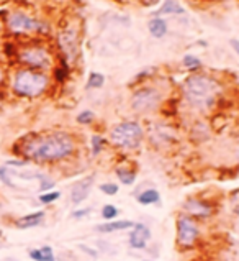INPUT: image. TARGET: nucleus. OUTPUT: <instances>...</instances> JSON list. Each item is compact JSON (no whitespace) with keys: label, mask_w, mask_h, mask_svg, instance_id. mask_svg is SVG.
I'll use <instances>...</instances> for the list:
<instances>
[{"label":"nucleus","mask_w":239,"mask_h":261,"mask_svg":"<svg viewBox=\"0 0 239 261\" xmlns=\"http://www.w3.org/2000/svg\"><path fill=\"white\" fill-rule=\"evenodd\" d=\"M13 151L26 161L57 163L76 153V140L67 132H46L21 138L13 145Z\"/></svg>","instance_id":"f257e3e1"},{"label":"nucleus","mask_w":239,"mask_h":261,"mask_svg":"<svg viewBox=\"0 0 239 261\" xmlns=\"http://www.w3.org/2000/svg\"><path fill=\"white\" fill-rule=\"evenodd\" d=\"M221 92V86L213 77L203 74H193L184 83V95L192 107L198 110H208L215 106L216 99Z\"/></svg>","instance_id":"f03ea898"},{"label":"nucleus","mask_w":239,"mask_h":261,"mask_svg":"<svg viewBox=\"0 0 239 261\" xmlns=\"http://www.w3.org/2000/svg\"><path fill=\"white\" fill-rule=\"evenodd\" d=\"M51 79L46 72L28 68L15 69L10 76V89L17 97L23 99H36L49 89Z\"/></svg>","instance_id":"7ed1b4c3"},{"label":"nucleus","mask_w":239,"mask_h":261,"mask_svg":"<svg viewBox=\"0 0 239 261\" xmlns=\"http://www.w3.org/2000/svg\"><path fill=\"white\" fill-rule=\"evenodd\" d=\"M15 59L21 68L35 69V71H43L46 72L48 69L53 68V55L51 51L41 43H26L17 48L15 53Z\"/></svg>","instance_id":"20e7f679"},{"label":"nucleus","mask_w":239,"mask_h":261,"mask_svg":"<svg viewBox=\"0 0 239 261\" xmlns=\"http://www.w3.org/2000/svg\"><path fill=\"white\" fill-rule=\"evenodd\" d=\"M7 32L13 36H29V35H44L48 33V25L38 18L32 17L26 12L13 10L5 18Z\"/></svg>","instance_id":"39448f33"},{"label":"nucleus","mask_w":239,"mask_h":261,"mask_svg":"<svg viewBox=\"0 0 239 261\" xmlns=\"http://www.w3.org/2000/svg\"><path fill=\"white\" fill-rule=\"evenodd\" d=\"M144 132L138 122H122L110 132V141L122 150H136L143 143Z\"/></svg>","instance_id":"423d86ee"},{"label":"nucleus","mask_w":239,"mask_h":261,"mask_svg":"<svg viewBox=\"0 0 239 261\" xmlns=\"http://www.w3.org/2000/svg\"><path fill=\"white\" fill-rule=\"evenodd\" d=\"M177 228V245L181 248H192L200 238V228L197 222L189 215H178L175 222Z\"/></svg>","instance_id":"0eeeda50"},{"label":"nucleus","mask_w":239,"mask_h":261,"mask_svg":"<svg viewBox=\"0 0 239 261\" xmlns=\"http://www.w3.org/2000/svg\"><path fill=\"white\" fill-rule=\"evenodd\" d=\"M161 103V94L156 91L153 87H144V89H139V91L134 92L133 99H131V107L133 110L141 112H151L154 110Z\"/></svg>","instance_id":"6e6552de"},{"label":"nucleus","mask_w":239,"mask_h":261,"mask_svg":"<svg viewBox=\"0 0 239 261\" xmlns=\"http://www.w3.org/2000/svg\"><path fill=\"white\" fill-rule=\"evenodd\" d=\"M57 44L67 63H74L79 56V35L74 28L67 27L57 35Z\"/></svg>","instance_id":"1a4fd4ad"},{"label":"nucleus","mask_w":239,"mask_h":261,"mask_svg":"<svg viewBox=\"0 0 239 261\" xmlns=\"http://www.w3.org/2000/svg\"><path fill=\"white\" fill-rule=\"evenodd\" d=\"M184 211H185V215H189L192 219H208L213 215V205L203 199L192 197L185 200Z\"/></svg>","instance_id":"9d476101"},{"label":"nucleus","mask_w":239,"mask_h":261,"mask_svg":"<svg viewBox=\"0 0 239 261\" xmlns=\"http://www.w3.org/2000/svg\"><path fill=\"white\" fill-rule=\"evenodd\" d=\"M149 240H151V228L146 223H134L128 237L130 247L133 250H144Z\"/></svg>","instance_id":"9b49d317"},{"label":"nucleus","mask_w":239,"mask_h":261,"mask_svg":"<svg viewBox=\"0 0 239 261\" xmlns=\"http://www.w3.org/2000/svg\"><path fill=\"white\" fill-rule=\"evenodd\" d=\"M94 179H95V176L92 174V176H87L84 179H79V181H76L72 184V188H71V202L74 205L82 204L88 197V194H91L92 186H94Z\"/></svg>","instance_id":"f8f14e48"},{"label":"nucleus","mask_w":239,"mask_h":261,"mask_svg":"<svg viewBox=\"0 0 239 261\" xmlns=\"http://www.w3.org/2000/svg\"><path fill=\"white\" fill-rule=\"evenodd\" d=\"M44 217H46V212L44 211H36L32 214H26V215H21L17 220H15V227L20 228V230H26V228H35L41 225L44 222Z\"/></svg>","instance_id":"ddd939ff"},{"label":"nucleus","mask_w":239,"mask_h":261,"mask_svg":"<svg viewBox=\"0 0 239 261\" xmlns=\"http://www.w3.org/2000/svg\"><path fill=\"white\" fill-rule=\"evenodd\" d=\"M133 225H134V222H131V220H110V222L97 225L95 232H99V233H115V232H123V230L133 228Z\"/></svg>","instance_id":"4468645a"},{"label":"nucleus","mask_w":239,"mask_h":261,"mask_svg":"<svg viewBox=\"0 0 239 261\" xmlns=\"http://www.w3.org/2000/svg\"><path fill=\"white\" fill-rule=\"evenodd\" d=\"M136 200L141 205H153V204H159L161 202V194L158 189L149 188L144 189L143 192H139L136 196Z\"/></svg>","instance_id":"2eb2a0df"},{"label":"nucleus","mask_w":239,"mask_h":261,"mask_svg":"<svg viewBox=\"0 0 239 261\" xmlns=\"http://www.w3.org/2000/svg\"><path fill=\"white\" fill-rule=\"evenodd\" d=\"M149 28V33H151L154 38H164L167 35V21L161 18V17H156L147 23Z\"/></svg>","instance_id":"dca6fc26"},{"label":"nucleus","mask_w":239,"mask_h":261,"mask_svg":"<svg viewBox=\"0 0 239 261\" xmlns=\"http://www.w3.org/2000/svg\"><path fill=\"white\" fill-rule=\"evenodd\" d=\"M182 13H185V9L177 0H164V4L158 10V15H182Z\"/></svg>","instance_id":"f3484780"},{"label":"nucleus","mask_w":239,"mask_h":261,"mask_svg":"<svg viewBox=\"0 0 239 261\" xmlns=\"http://www.w3.org/2000/svg\"><path fill=\"white\" fill-rule=\"evenodd\" d=\"M116 176L120 179V182L125 186H131L136 182V171L134 169H128V168H118L116 169Z\"/></svg>","instance_id":"a211bd4d"},{"label":"nucleus","mask_w":239,"mask_h":261,"mask_svg":"<svg viewBox=\"0 0 239 261\" xmlns=\"http://www.w3.org/2000/svg\"><path fill=\"white\" fill-rule=\"evenodd\" d=\"M0 182L5 184L7 188H12V189L18 188V186L12 181V169H10V166H7V165L0 166Z\"/></svg>","instance_id":"6ab92c4d"},{"label":"nucleus","mask_w":239,"mask_h":261,"mask_svg":"<svg viewBox=\"0 0 239 261\" xmlns=\"http://www.w3.org/2000/svg\"><path fill=\"white\" fill-rule=\"evenodd\" d=\"M61 199V192L59 191H48V192H41L40 194V197H38V200L41 204H44V205H49V204H54L56 200H59Z\"/></svg>","instance_id":"aec40b11"},{"label":"nucleus","mask_w":239,"mask_h":261,"mask_svg":"<svg viewBox=\"0 0 239 261\" xmlns=\"http://www.w3.org/2000/svg\"><path fill=\"white\" fill-rule=\"evenodd\" d=\"M67 77H69V66H67V63L63 59L61 64L54 68V79L57 83H64Z\"/></svg>","instance_id":"412c9836"},{"label":"nucleus","mask_w":239,"mask_h":261,"mask_svg":"<svg viewBox=\"0 0 239 261\" xmlns=\"http://www.w3.org/2000/svg\"><path fill=\"white\" fill-rule=\"evenodd\" d=\"M103 84H105V76L100 72H91L87 81V87L88 89H100Z\"/></svg>","instance_id":"4be33fe9"},{"label":"nucleus","mask_w":239,"mask_h":261,"mask_svg":"<svg viewBox=\"0 0 239 261\" xmlns=\"http://www.w3.org/2000/svg\"><path fill=\"white\" fill-rule=\"evenodd\" d=\"M102 219H105L107 222H110V220H115L116 217H118V214H120V211L116 208V205H113V204H105L102 207Z\"/></svg>","instance_id":"5701e85b"},{"label":"nucleus","mask_w":239,"mask_h":261,"mask_svg":"<svg viewBox=\"0 0 239 261\" xmlns=\"http://www.w3.org/2000/svg\"><path fill=\"white\" fill-rule=\"evenodd\" d=\"M184 66L189 71H197V69H200L201 68V61L197 58V56H193V55H187V56H184Z\"/></svg>","instance_id":"b1692460"},{"label":"nucleus","mask_w":239,"mask_h":261,"mask_svg":"<svg viewBox=\"0 0 239 261\" xmlns=\"http://www.w3.org/2000/svg\"><path fill=\"white\" fill-rule=\"evenodd\" d=\"M38 182H40V192H48V191H53V188L56 186V181L54 179H51L49 176L46 174H41L40 179H38Z\"/></svg>","instance_id":"393cba45"},{"label":"nucleus","mask_w":239,"mask_h":261,"mask_svg":"<svg viewBox=\"0 0 239 261\" xmlns=\"http://www.w3.org/2000/svg\"><path fill=\"white\" fill-rule=\"evenodd\" d=\"M105 138H102L99 135H94L92 137V154L97 156V154H100L102 150H103V146H105Z\"/></svg>","instance_id":"a878e982"},{"label":"nucleus","mask_w":239,"mask_h":261,"mask_svg":"<svg viewBox=\"0 0 239 261\" xmlns=\"http://www.w3.org/2000/svg\"><path fill=\"white\" fill-rule=\"evenodd\" d=\"M99 189H100V192L105 194V196H116L120 191L118 184H115V182H103V184H100Z\"/></svg>","instance_id":"bb28decb"},{"label":"nucleus","mask_w":239,"mask_h":261,"mask_svg":"<svg viewBox=\"0 0 239 261\" xmlns=\"http://www.w3.org/2000/svg\"><path fill=\"white\" fill-rule=\"evenodd\" d=\"M94 120H95V115L91 110H84L77 115V123H80V125H91Z\"/></svg>","instance_id":"cd10ccee"},{"label":"nucleus","mask_w":239,"mask_h":261,"mask_svg":"<svg viewBox=\"0 0 239 261\" xmlns=\"http://www.w3.org/2000/svg\"><path fill=\"white\" fill-rule=\"evenodd\" d=\"M43 256H44V261H56V255H54V250L49 247V245H44V247L40 248Z\"/></svg>","instance_id":"c85d7f7f"},{"label":"nucleus","mask_w":239,"mask_h":261,"mask_svg":"<svg viewBox=\"0 0 239 261\" xmlns=\"http://www.w3.org/2000/svg\"><path fill=\"white\" fill-rule=\"evenodd\" d=\"M92 212V208L91 207H85V208H79V211H74L72 214H71V217L72 219H84V217H87L88 214Z\"/></svg>","instance_id":"c756f323"},{"label":"nucleus","mask_w":239,"mask_h":261,"mask_svg":"<svg viewBox=\"0 0 239 261\" xmlns=\"http://www.w3.org/2000/svg\"><path fill=\"white\" fill-rule=\"evenodd\" d=\"M28 256L32 258L33 261H44V256H43V253L40 248H32L28 251Z\"/></svg>","instance_id":"7c9ffc66"},{"label":"nucleus","mask_w":239,"mask_h":261,"mask_svg":"<svg viewBox=\"0 0 239 261\" xmlns=\"http://www.w3.org/2000/svg\"><path fill=\"white\" fill-rule=\"evenodd\" d=\"M79 248H80L82 251H85L87 255H91L92 258H97V256H99V253H97V250H94V248H91V247H87V245H79Z\"/></svg>","instance_id":"2f4dec72"},{"label":"nucleus","mask_w":239,"mask_h":261,"mask_svg":"<svg viewBox=\"0 0 239 261\" xmlns=\"http://www.w3.org/2000/svg\"><path fill=\"white\" fill-rule=\"evenodd\" d=\"M5 79H7V74H5V69L0 66V89L4 87V84H5Z\"/></svg>","instance_id":"473e14b6"},{"label":"nucleus","mask_w":239,"mask_h":261,"mask_svg":"<svg viewBox=\"0 0 239 261\" xmlns=\"http://www.w3.org/2000/svg\"><path fill=\"white\" fill-rule=\"evenodd\" d=\"M231 48L234 49V53L237 55V58H239V40H231Z\"/></svg>","instance_id":"72a5a7b5"},{"label":"nucleus","mask_w":239,"mask_h":261,"mask_svg":"<svg viewBox=\"0 0 239 261\" xmlns=\"http://www.w3.org/2000/svg\"><path fill=\"white\" fill-rule=\"evenodd\" d=\"M143 261H154V259H143Z\"/></svg>","instance_id":"f704fd0d"},{"label":"nucleus","mask_w":239,"mask_h":261,"mask_svg":"<svg viewBox=\"0 0 239 261\" xmlns=\"http://www.w3.org/2000/svg\"><path fill=\"white\" fill-rule=\"evenodd\" d=\"M237 158H239V148H237Z\"/></svg>","instance_id":"c9c22d12"}]
</instances>
